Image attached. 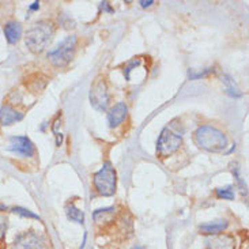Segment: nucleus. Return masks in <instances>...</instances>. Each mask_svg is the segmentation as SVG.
<instances>
[{
  "mask_svg": "<svg viewBox=\"0 0 249 249\" xmlns=\"http://www.w3.org/2000/svg\"><path fill=\"white\" fill-rule=\"evenodd\" d=\"M7 207L4 206V204H0V211H6Z\"/></svg>",
  "mask_w": 249,
  "mask_h": 249,
  "instance_id": "obj_22",
  "label": "nucleus"
},
{
  "mask_svg": "<svg viewBox=\"0 0 249 249\" xmlns=\"http://www.w3.org/2000/svg\"><path fill=\"white\" fill-rule=\"evenodd\" d=\"M10 150L15 154L22 155V157H33L36 153L33 142L30 141L27 136H13L10 139Z\"/></svg>",
  "mask_w": 249,
  "mask_h": 249,
  "instance_id": "obj_8",
  "label": "nucleus"
},
{
  "mask_svg": "<svg viewBox=\"0 0 249 249\" xmlns=\"http://www.w3.org/2000/svg\"><path fill=\"white\" fill-rule=\"evenodd\" d=\"M94 187L102 196H112L116 192V172L107 162L94 175Z\"/></svg>",
  "mask_w": 249,
  "mask_h": 249,
  "instance_id": "obj_4",
  "label": "nucleus"
},
{
  "mask_svg": "<svg viewBox=\"0 0 249 249\" xmlns=\"http://www.w3.org/2000/svg\"><path fill=\"white\" fill-rule=\"evenodd\" d=\"M225 83L228 85V93H230L231 95H236V97H238V95H241V93H240V90L236 88V85H234V82L230 79L229 76H225Z\"/></svg>",
  "mask_w": 249,
  "mask_h": 249,
  "instance_id": "obj_17",
  "label": "nucleus"
},
{
  "mask_svg": "<svg viewBox=\"0 0 249 249\" xmlns=\"http://www.w3.org/2000/svg\"><path fill=\"white\" fill-rule=\"evenodd\" d=\"M38 7H40V1H34L33 6H30V10H32V11H34V10H37Z\"/></svg>",
  "mask_w": 249,
  "mask_h": 249,
  "instance_id": "obj_21",
  "label": "nucleus"
},
{
  "mask_svg": "<svg viewBox=\"0 0 249 249\" xmlns=\"http://www.w3.org/2000/svg\"><path fill=\"white\" fill-rule=\"evenodd\" d=\"M139 64H141V60L129 61V64H128L127 67H125V70H124V74H125V79H127V81H129V72L132 71V68L138 67Z\"/></svg>",
  "mask_w": 249,
  "mask_h": 249,
  "instance_id": "obj_18",
  "label": "nucleus"
},
{
  "mask_svg": "<svg viewBox=\"0 0 249 249\" xmlns=\"http://www.w3.org/2000/svg\"><path fill=\"white\" fill-rule=\"evenodd\" d=\"M66 210H67L68 219H71V221H74L76 223L85 222V213L82 210L76 209L75 204H68Z\"/></svg>",
  "mask_w": 249,
  "mask_h": 249,
  "instance_id": "obj_14",
  "label": "nucleus"
},
{
  "mask_svg": "<svg viewBox=\"0 0 249 249\" xmlns=\"http://www.w3.org/2000/svg\"><path fill=\"white\" fill-rule=\"evenodd\" d=\"M54 34V26L51 20H40L34 23L26 33V47L34 52L41 53L49 45Z\"/></svg>",
  "mask_w": 249,
  "mask_h": 249,
  "instance_id": "obj_1",
  "label": "nucleus"
},
{
  "mask_svg": "<svg viewBox=\"0 0 249 249\" xmlns=\"http://www.w3.org/2000/svg\"><path fill=\"white\" fill-rule=\"evenodd\" d=\"M228 228V221L225 219H218V221H213V222L204 223L200 226V231L209 236H215V234H221V231Z\"/></svg>",
  "mask_w": 249,
  "mask_h": 249,
  "instance_id": "obj_13",
  "label": "nucleus"
},
{
  "mask_svg": "<svg viewBox=\"0 0 249 249\" xmlns=\"http://www.w3.org/2000/svg\"><path fill=\"white\" fill-rule=\"evenodd\" d=\"M128 116V108L124 102H119L116 104L113 108L109 110L108 113V123L110 127H117L120 125Z\"/></svg>",
  "mask_w": 249,
  "mask_h": 249,
  "instance_id": "obj_10",
  "label": "nucleus"
},
{
  "mask_svg": "<svg viewBox=\"0 0 249 249\" xmlns=\"http://www.w3.org/2000/svg\"><path fill=\"white\" fill-rule=\"evenodd\" d=\"M75 48H76V36H68L54 49L49 51L48 59L56 67H63L72 60Z\"/></svg>",
  "mask_w": 249,
  "mask_h": 249,
  "instance_id": "obj_3",
  "label": "nucleus"
},
{
  "mask_svg": "<svg viewBox=\"0 0 249 249\" xmlns=\"http://www.w3.org/2000/svg\"><path fill=\"white\" fill-rule=\"evenodd\" d=\"M195 142L200 148L213 153H221L228 147V138L225 136V134L210 125L197 128V131L195 132Z\"/></svg>",
  "mask_w": 249,
  "mask_h": 249,
  "instance_id": "obj_2",
  "label": "nucleus"
},
{
  "mask_svg": "<svg viewBox=\"0 0 249 249\" xmlns=\"http://www.w3.org/2000/svg\"><path fill=\"white\" fill-rule=\"evenodd\" d=\"M23 119V113H20L18 110L11 108L10 105H3L0 108V124L1 125H11L14 123L20 122Z\"/></svg>",
  "mask_w": 249,
  "mask_h": 249,
  "instance_id": "obj_11",
  "label": "nucleus"
},
{
  "mask_svg": "<svg viewBox=\"0 0 249 249\" xmlns=\"http://www.w3.org/2000/svg\"><path fill=\"white\" fill-rule=\"evenodd\" d=\"M13 249H47V241L34 231H25L15 238Z\"/></svg>",
  "mask_w": 249,
  "mask_h": 249,
  "instance_id": "obj_7",
  "label": "nucleus"
},
{
  "mask_svg": "<svg viewBox=\"0 0 249 249\" xmlns=\"http://www.w3.org/2000/svg\"><path fill=\"white\" fill-rule=\"evenodd\" d=\"M181 143L182 139L180 135L173 132L169 127L163 128L157 142V153L160 157H169L180 148Z\"/></svg>",
  "mask_w": 249,
  "mask_h": 249,
  "instance_id": "obj_5",
  "label": "nucleus"
},
{
  "mask_svg": "<svg viewBox=\"0 0 249 249\" xmlns=\"http://www.w3.org/2000/svg\"><path fill=\"white\" fill-rule=\"evenodd\" d=\"M90 102L93 105V108L97 110L104 112L108 108L109 105V93L107 82L104 79H97V81L91 85L90 89Z\"/></svg>",
  "mask_w": 249,
  "mask_h": 249,
  "instance_id": "obj_6",
  "label": "nucleus"
},
{
  "mask_svg": "<svg viewBox=\"0 0 249 249\" xmlns=\"http://www.w3.org/2000/svg\"><path fill=\"white\" fill-rule=\"evenodd\" d=\"M4 36L10 44H17L22 37V25L19 22L11 20L4 25Z\"/></svg>",
  "mask_w": 249,
  "mask_h": 249,
  "instance_id": "obj_12",
  "label": "nucleus"
},
{
  "mask_svg": "<svg viewBox=\"0 0 249 249\" xmlns=\"http://www.w3.org/2000/svg\"><path fill=\"white\" fill-rule=\"evenodd\" d=\"M13 213L15 214H18L20 216H26V218H33V219H38L40 221V216L37 215V214H34L32 211H29L26 209H22V207H14Z\"/></svg>",
  "mask_w": 249,
  "mask_h": 249,
  "instance_id": "obj_16",
  "label": "nucleus"
},
{
  "mask_svg": "<svg viewBox=\"0 0 249 249\" xmlns=\"http://www.w3.org/2000/svg\"><path fill=\"white\" fill-rule=\"evenodd\" d=\"M206 243L209 249H236V240L229 234H215Z\"/></svg>",
  "mask_w": 249,
  "mask_h": 249,
  "instance_id": "obj_9",
  "label": "nucleus"
},
{
  "mask_svg": "<svg viewBox=\"0 0 249 249\" xmlns=\"http://www.w3.org/2000/svg\"><path fill=\"white\" fill-rule=\"evenodd\" d=\"M218 199H225V200H233L234 199V191L231 185H226L222 188H216L215 191Z\"/></svg>",
  "mask_w": 249,
  "mask_h": 249,
  "instance_id": "obj_15",
  "label": "nucleus"
},
{
  "mask_svg": "<svg viewBox=\"0 0 249 249\" xmlns=\"http://www.w3.org/2000/svg\"><path fill=\"white\" fill-rule=\"evenodd\" d=\"M153 3H154L153 0H150V1H141L142 7H150L151 4H153Z\"/></svg>",
  "mask_w": 249,
  "mask_h": 249,
  "instance_id": "obj_20",
  "label": "nucleus"
},
{
  "mask_svg": "<svg viewBox=\"0 0 249 249\" xmlns=\"http://www.w3.org/2000/svg\"><path fill=\"white\" fill-rule=\"evenodd\" d=\"M6 230H7V218L0 215V240L4 237V234H6Z\"/></svg>",
  "mask_w": 249,
  "mask_h": 249,
  "instance_id": "obj_19",
  "label": "nucleus"
}]
</instances>
